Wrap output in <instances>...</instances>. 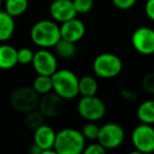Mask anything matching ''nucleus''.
Wrapping results in <instances>:
<instances>
[{
  "label": "nucleus",
  "instance_id": "nucleus-13",
  "mask_svg": "<svg viewBox=\"0 0 154 154\" xmlns=\"http://www.w3.org/2000/svg\"><path fill=\"white\" fill-rule=\"evenodd\" d=\"M60 34L61 38L77 42L86 34V26L82 20L75 17L68 21L62 22L60 26Z\"/></svg>",
  "mask_w": 154,
  "mask_h": 154
},
{
  "label": "nucleus",
  "instance_id": "nucleus-15",
  "mask_svg": "<svg viewBox=\"0 0 154 154\" xmlns=\"http://www.w3.org/2000/svg\"><path fill=\"white\" fill-rule=\"evenodd\" d=\"M17 52L13 45H0V70H10L18 64Z\"/></svg>",
  "mask_w": 154,
  "mask_h": 154
},
{
  "label": "nucleus",
  "instance_id": "nucleus-1",
  "mask_svg": "<svg viewBox=\"0 0 154 154\" xmlns=\"http://www.w3.org/2000/svg\"><path fill=\"white\" fill-rule=\"evenodd\" d=\"M30 36L33 42L41 49L54 48L61 39L60 26L54 20H39L32 26Z\"/></svg>",
  "mask_w": 154,
  "mask_h": 154
},
{
  "label": "nucleus",
  "instance_id": "nucleus-7",
  "mask_svg": "<svg viewBox=\"0 0 154 154\" xmlns=\"http://www.w3.org/2000/svg\"><path fill=\"white\" fill-rule=\"evenodd\" d=\"M131 140L136 153L154 152V128L152 125L140 122L133 130Z\"/></svg>",
  "mask_w": 154,
  "mask_h": 154
},
{
  "label": "nucleus",
  "instance_id": "nucleus-4",
  "mask_svg": "<svg viewBox=\"0 0 154 154\" xmlns=\"http://www.w3.org/2000/svg\"><path fill=\"white\" fill-rule=\"evenodd\" d=\"M40 95L33 89V87H18L10 96L11 106L20 113H28L37 109Z\"/></svg>",
  "mask_w": 154,
  "mask_h": 154
},
{
  "label": "nucleus",
  "instance_id": "nucleus-12",
  "mask_svg": "<svg viewBox=\"0 0 154 154\" xmlns=\"http://www.w3.org/2000/svg\"><path fill=\"white\" fill-rule=\"evenodd\" d=\"M50 15L56 22L68 21L77 16L73 0H54L50 5Z\"/></svg>",
  "mask_w": 154,
  "mask_h": 154
},
{
  "label": "nucleus",
  "instance_id": "nucleus-10",
  "mask_svg": "<svg viewBox=\"0 0 154 154\" xmlns=\"http://www.w3.org/2000/svg\"><path fill=\"white\" fill-rule=\"evenodd\" d=\"M32 64L35 72L39 75L52 76L58 70L56 56L48 49H40L35 52Z\"/></svg>",
  "mask_w": 154,
  "mask_h": 154
},
{
  "label": "nucleus",
  "instance_id": "nucleus-26",
  "mask_svg": "<svg viewBox=\"0 0 154 154\" xmlns=\"http://www.w3.org/2000/svg\"><path fill=\"white\" fill-rule=\"evenodd\" d=\"M143 88L146 92L154 94V72H150L143 78Z\"/></svg>",
  "mask_w": 154,
  "mask_h": 154
},
{
  "label": "nucleus",
  "instance_id": "nucleus-2",
  "mask_svg": "<svg viewBox=\"0 0 154 154\" xmlns=\"http://www.w3.org/2000/svg\"><path fill=\"white\" fill-rule=\"evenodd\" d=\"M86 148V138L82 131L66 128L56 133L54 149L57 154H80Z\"/></svg>",
  "mask_w": 154,
  "mask_h": 154
},
{
  "label": "nucleus",
  "instance_id": "nucleus-9",
  "mask_svg": "<svg viewBox=\"0 0 154 154\" xmlns=\"http://www.w3.org/2000/svg\"><path fill=\"white\" fill-rule=\"evenodd\" d=\"M131 42L135 51L141 55L154 54V30L148 26H140L133 32Z\"/></svg>",
  "mask_w": 154,
  "mask_h": 154
},
{
  "label": "nucleus",
  "instance_id": "nucleus-5",
  "mask_svg": "<svg viewBox=\"0 0 154 154\" xmlns=\"http://www.w3.org/2000/svg\"><path fill=\"white\" fill-rule=\"evenodd\" d=\"M122 70V61L113 53H101L93 61L94 74L99 78H113Z\"/></svg>",
  "mask_w": 154,
  "mask_h": 154
},
{
  "label": "nucleus",
  "instance_id": "nucleus-6",
  "mask_svg": "<svg viewBox=\"0 0 154 154\" xmlns=\"http://www.w3.org/2000/svg\"><path fill=\"white\" fill-rule=\"evenodd\" d=\"M107 108L103 100L96 95L82 96L77 103V112L88 122H96L105 116Z\"/></svg>",
  "mask_w": 154,
  "mask_h": 154
},
{
  "label": "nucleus",
  "instance_id": "nucleus-27",
  "mask_svg": "<svg viewBox=\"0 0 154 154\" xmlns=\"http://www.w3.org/2000/svg\"><path fill=\"white\" fill-rule=\"evenodd\" d=\"M107 152V149L101 145L100 143H90V145L86 146L84 152L82 153L85 154H105Z\"/></svg>",
  "mask_w": 154,
  "mask_h": 154
},
{
  "label": "nucleus",
  "instance_id": "nucleus-20",
  "mask_svg": "<svg viewBox=\"0 0 154 154\" xmlns=\"http://www.w3.org/2000/svg\"><path fill=\"white\" fill-rule=\"evenodd\" d=\"M5 11L14 18L26 13L29 8V0H5Z\"/></svg>",
  "mask_w": 154,
  "mask_h": 154
},
{
  "label": "nucleus",
  "instance_id": "nucleus-8",
  "mask_svg": "<svg viewBox=\"0 0 154 154\" xmlns=\"http://www.w3.org/2000/svg\"><path fill=\"white\" fill-rule=\"evenodd\" d=\"M125 130L115 122H108L99 128L97 141L100 143L107 150L118 148L125 140Z\"/></svg>",
  "mask_w": 154,
  "mask_h": 154
},
{
  "label": "nucleus",
  "instance_id": "nucleus-30",
  "mask_svg": "<svg viewBox=\"0 0 154 154\" xmlns=\"http://www.w3.org/2000/svg\"><path fill=\"white\" fill-rule=\"evenodd\" d=\"M29 152H30L31 154H41L42 150H41L36 143H33L32 145L30 146V148H29Z\"/></svg>",
  "mask_w": 154,
  "mask_h": 154
},
{
  "label": "nucleus",
  "instance_id": "nucleus-11",
  "mask_svg": "<svg viewBox=\"0 0 154 154\" xmlns=\"http://www.w3.org/2000/svg\"><path fill=\"white\" fill-rule=\"evenodd\" d=\"M64 100L61 96L55 92H49L47 94L40 95L38 109L45 117H56L64 109Z\"/></svg>",
  "mask_w": 154,
  "mask_h": 154
},
{
  "label": "nucleus",
  "instance_id": "nucleus-29",
  "mask_svg": "<svg viewBox=\"0 0 154 154\" xmlns=\"http://www.w3.org/2000/svg\"><path fill=\"white\" fill-rule=\"evenodd\" d=\"M145 13L149 19L154 21V0H147L145 5Z\"/></svg>",
  "mask_w": 154,
  "mask_h": 154
},
{
  "label": "nucleus",
  "instance_id": "nucleus-31",
  "mask_svg": "<svg viewBox=\"0 0 154 154\" xmlns=\"http://www.w3.org/2000/svg\"><path fill=\"white\" fill-rule=\"evenodd\" d=\"M1 5H2V0H0V8H1Z\"/></svg>",
  "mask_w": 154,
  "mask_h": 154
},
{
  "label": "nucleus",
  "instance_id": "nucleus-17",
  "mask_svg": "<svg viewBox=\"0 0 154 154\" xmlns=\"http://www.w3.org/2000/svg\"><path fill=\"white\" fill-rule=\"evenodd\" d=\"M137 118L143 124H154V99L145 100L138 106L136 112Z\"/></svg>",
  "mask_w": 154,
  "mask_h": 154
},
{
  "label": "nucleus",
  "instance_id": "nucleus-19",
  "mask_svg": "<svg viewBox=\"0 0 154 154\" xmlns=\"http://www.w3.org/2000/svg\"><path fill=\"white\" fill-rule=\"evenodd\" d=\"M57 54L59 57L64 58V59H69V58H72L75 56L77 52L76 48V42H73V41L66 40V39L61 38L57 42V45L54 47Z\"/></svg>",
  "mask_w": 154,
  "mask_h": 154
},
{
  "label": "nucleus",
  "instance_id": "nucleus-3",
  "mask_svg": "<svg viewBox=\"0 0 154 154\" xmlns=\"http://www.w3.org/2000/svg\"><path fill=\"white\" fill-rule=\"evenodd\" d=\"M53 91L66 100L73 99L79 94V78L74 72L68 69H60L52 75Z\"/></svg>",
  "mask_w": 154,
  "mask_h": 154
},
{
  "label": "nucleus",
  "instance_id": "nucleus-24",
  "mask_svg": "<svg viewBox=\"0 0 154 154\" xmlns=\"http://www.w3.org/2000/svg\"><path fill=\"white\" fill-rule=\"evenodd\" d=\"M35 52H33L30 48H21L17 52L18 63L20 64H30L32 63Z\"/></svg>",
  "mask_w": 154,
  "mask_h": 154
},
{
  "label": "nucleus",
  "instance_id": "nucleus-16",
  "mask_svg": "<svg viewBox=\"0 0 154 154\" xmlns=\"http://www.w3.org/2000/svg\"><path fill=\"white\" fill-rule=\"evenodd\" d=\"M15 32V19L7 11H0V42L12 38Z\"/></svg>",
  "mask_w": 154,
  "mask_h": 154
},
{
  "label": "nucleus",
  "instance_id": "nucleus-25",
  "mask_svg": "<svg viewBox=\"0 0 154 154\" xmlns=\"http://www.w3.org/2000/svg\"><path fill=\"white\" fill-rule=\"evenodd\" d=\"M77 14H87L93 9L94 0H73Z\"/></svg>",
  "mask_w": 154,
  "mask_h": 154
},
{
  "label": "nucleus",
  "instance_id": "nucleus-18",
  "mask_svg": "<svg viewBox=\"0 0 154 154\" xmlns=\"http://www.w3.org/2000/svg\"><path fill=\"white\" fill-rule=\"evenodd\" d=\"M98 91L97 80L92 76H82L78 82V92L82 96H93Z\"/></svg>",
  "mask_w": 154,
  "mask_h": 154
},
{
  "label": "nucleus",
  "instance_id": "nucleus-22",
  "mask_svg": "<svg viewBox=\"0 0 154 154\" xmlns=\"http://www.w3.org/2000/svg\"><path fill=\"white\" fill-rule=\"evenodd\" d=\"M32 87L39 95H43V94H47V93L51 92V91H53L52 76L38 74L36 78L33 80Z\"/></svg>",
  "mask_w": 154,
  "mask_h": 154
},
{
  "label": "nucleus",
  "instance_id": "nucleus-21",
  "mask_svg": "<svg viewBox=\"0 0 154 154\" xmlns=\"http://www.w3.org/2000/svg\"><path fill=\"white\" fill-rule=\"evenodd\" d=\"M45 116L41 113V111L38 108L26 113V116H24V125L26 128L32 131L36 130L37 128L42 126L45 124Z\"/></svg>",
  "mask_w": 154,
  "mask_h": 154
},
{
  "label": "nucleus",
  "instance_id": "nucleus-23",
  "mask_svg": "<svg viewBox=\"0 0 154 154\" xmlns=\"http://www.w3.org/2000/svg\"><path fill=\"white\" fill-rule=\"evenodd\" d=\"M99 128L96 124H94V122H88L86 125H84L82 128V133L85 136L86 139L89 140H97L99 133Z\"/></svg>",
  "mask_w": 154,
  "mask_h": 154
},
{
  "label": "nucleus",
  "instance_id": "nucleus-28",
  "mask_svg": "<svg viewBox=\"0 0 154 154\" xmlns=\"http://www.w3.org/2000/svg\"><path fill=\"white\" fill-rule=\"evenodd\" d=\"M137 0H112L113 5L119 10H129L136 3Z\"/></svg>",
  "mask_w": 154,
  "mask_h": 154
},
{
  "label": "nucleus",
  "instance_id": "nucleus-14",
  "mask_svg": "<svg viewBox=\"0 0 154 154\" xmlns=\"http://www.w3.org/2000/svg\"><path fill=\"white\" fill-rule=\"evenodd\" d=\"M33 143H36L42 151L54 148L56 139V132L52 127L43 124L33 131ZM42 153V152H41Z\"/></svg>",
  "mask_w": 154,
  "mask_h": 154
}]
</instances>
